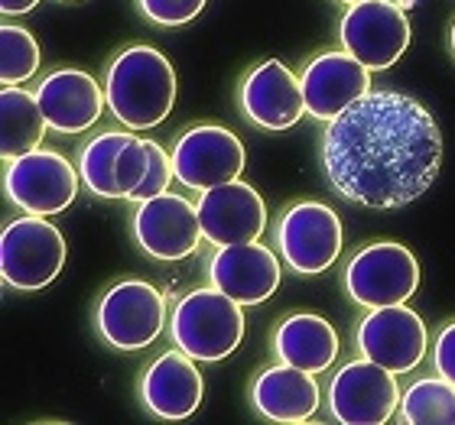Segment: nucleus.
I'll return each mask as SVG.
<instances>
[{
  "instance_id": "a211bd4d",
  "label": "nucleus",
  "mask_w": 455,
  "mask_h": 425,
  "mask_svg": "<svg viewBox=\"0 0 455 425\" xmlns=\"http://www.w3.org/2000/svg\"><path fill=\"white\" fill-rule=\"evenodd\" d=\"M209 283L241 305H260L280 289V260L264 244H228L209 260Z\"/></svg>"
},
{
  "instance_id": "20e7f679",
  "label": "nucleus",
  "mask_w": 455,
  "mask_h": 425,
  "mask_svg": "<svg viewBox=\"0 0 455 425\" xmlns=\"http://www.w3.org/2000/svg\"><path fill=\"white\" fill-rule=\"evenodd\" d=\"M66 237L43 215L17 217L0 237V273L4 283L23 293L46 289L66 266Z\"/></svg>"
},
{
  "instance_id": "c85d7f7f",
  "label": "nucleus",
  "mask_w": 455,
  "mask_h": 425,
  "mask_svg": "<svg viewBox=\"0 0 455 425\" xmlns=\"http://www.w3.org/2000/svg\"><path fill=\"white\" fill-rule=\"evenodd\" d=\"M36 4L39 0H0V10H4V17H20V13H29Z\"/></svg>"
},
{
  "instance_id": "39448f33",
  "label": "nucleus",
  "mask_w": 455,
  "mask_h": 425,
  "mask_svg": "<svg viewBox=\"0 0 455 425\" xmlns=\"http://www.w3.org/2000/svg\"><path fill=\"white\" fill-rule=\"evenodd\" d=\"M95 325L114 350L150 348L166 325L163 293L147 279H117L98 303Z\"/></svg>"
},
{
  "instance_id": "6ab92c4d",
  "label": "nucleus",
  "mask_w": 455,
  "mask_h": 425,
  "mask_svg": "<svg viewBox=\"0 0 455 425\" xmlns=\"http://www.w3.org/2000/svg\"><path fill=\"white\" fill-rule=\"evenodd\" d=\"M205 380L199 367L192 364L186 350H166L143 370L140 377V399L153 416L160 419H189L202 406Z\"/></svg>"
},
{
  "instance_id": "f3484780",
  "label": "nucleus",
  "mask_w": 455,
  "mask_h": 425,
  "mask_svg": "<svg viewBox=\"0 0 455 425\" xmlns=\"http://www.w3.org/2000/svg\"><path fill=\"white\" fill-rule=\"evenodd\" d=\"M36 101L46 114L49 130L56 133H85L105 114L108 95L95 78L82 68H56L36 85Z\"/></svg>"
},
{
  "instance_id": "1a4fd4ad",
  "label": "nucleus",
  "mask_w": 455,
  "mask_h": 425,
  "mask_svg": "<svg viewBox=\"0 0 455 425\" xmlns=\"http://www.w3.org/2000/svg\"><path fill=\"white\" fill-rule=\"evenodd\" d=\"M172 172L192 192H205L244 172V143L219 123H196L172 143Z\"/></svg>"
},
{
  "instance_id": "f03ea898",
  "label": "nucleus",
  "mask_w": 455,
  "mask_h": 425,
  "mask_svg": "<svg viewBox=\"0 0 455 425\" xmlns=\"http://www.w3.org/2000/svg\"><path fill=\"white\" fill-rule=\"evenodd\" d=\"M105 95L127 130L160 127L176 105V68L160 49L127 46L108 66Z\"/></svg>"
},
{
  "instance_id": "9d476101",
  "label": "nucleus",
  "mask_w": 455,
  "mask_h": 425,
  "mask_svg": "<svg viewBox=\"0 0 455 425\" xmlns=\"http://www.w3.org/2000/svg\"><path fill=\"white\" fill-rule=\"evenodd\" d=\"M339 43L371 72H384L407 52L410 20L394 0L351 4L339 23Z\"/></svg>"
},
{
  "instance_id": "a878e982",
  "label": "nucleus",
  "mask_w": 455,
  "mask_h": 425,
  "mask_svg": "<svg viewBox=\"0 0 455 425\" xmlns=\"http://www.w3.org/2000/svg\"><path fill=\"white\" fill-rule=\"evenodd\" d=\"M39 72V46L33 33L13 23L0 29V78L4 85H23Z\"/></svg>"
},
{
  "instance_id": "c756f323",
  "label": "nucleus",
  "mask_w": 455,
  "mask_h": 425,
  "mask_svg": "<svg viewBox=\"0 0 455 425\" xmlns=\"http://www.w3.org/2000/svg\"><path fill=\"white\" fill-rule=\"evenodd\" d=\"M449 46H452V56H455V23H452V29H449Z\"/></svg>"
},
{
  "instance_id": "5701e85b",
  "label": "nucleus",
  "mask_w": 455,
  "mask_h": 425,
  "mask_svg": "<svg viewBox=\"0 0 455 425\" xmlns=\"http://www.w3.org/2000/svg\"><path fill=\"white\" fill-rule=\"evenodd\" d=\"M0 117H4V133H0V156L4 160H17L23 153L39 150L49 123L36 95L23 91L20 85H4V91H0Z\"/></svg>"
},
{
  "instance_id": "9b49d317",
  "label": "nucleus",
  "mask_w": 455,
  "mask_h": 425,
  "mask_svg": "<svg viewBox=\"0 0 455 425\" xmlns=\"http://www.w3.org/2000/svg\"><path fill=\"white\" fill-rule=\"evenodd\" d=\"M397 374L374 360H351L329 383V413L341 425H384L400 409Z\"/></svg>"
},
{
  "instance_id": "0eeeda50",
  "label": "nucleus",
  "mask_w": 455,
  "mask_h": 425,
  "mask_svg": "<svg viewBox=\"0 0 455 425\" xmlns=\"http://www.w3.org/2000/svg\"><path fill=\"white\" fill-rule=\"evenodd\" d=\"M341 240V221L325 201H293L276 224L280 256L299 276L325 273L339 260Z\"/></svg>"
},
{
  "instance_id": "4be33fe9",
  "label": "nucleus",
  "mask_w": 455,
  "mask_h": 425,
  "mask_svg": "<svg viewBox=\"0 0 455 425\" xmlns=\"http://www.w3.org/2000/svg\"><path fill=\"white\" fill-rule=\"evenodd\" d=\"M114 179H117L121 199H127V201L156 199V195H163V192L170 189V182L176 179L172 156L163 150L160 143L131 137L127 146L117 153Z\"/></svg>"
},
{
  "instance_id": "412c9836",
  "label": "nucleus",
  "mask_w": 455,
  "mask_h": 425,
  "mask_svg": "<svg viewBox=\"0 0 455 425\" xmlns=\"http://www.w3.org/2000/svg\"><path fill=\"white\" fill-rule=\"evenodd\" d=\"M274 350L283 364H293L309 374H323L339 358V334L332 321L313 312H296L276 325Z\"/></svg>"
},
{
  "instance_id": "cd10ccee",
  "label": "nucleus",
  "mask_w": 455,
  "mask_h": 425,
  "mask_svg": "<svg viewBox=\"0 0 455 425\" xmlns=\"http://www.w3.org/2000/svg\"><path fill=\"white\" fill-rule=\"evenodd\" d=\"M433 364H436L439 377L455 383V321H449L446 328L439 331L436 348H433Z\"/></svg>"
},
{
  "instance_id": "bb28decb",
  "label": "nucleus",
  "mask_w": 455,
  "mask_h": 425,
  "mask_svg": "<svg viewBox=\"0 0 455 425\" xmlns=\"http://www.w3.org/2000/svg\"><path fill=\"white\" fill-rule=\"evenodd\" d=\"M209 0H137L140 13L156 27H182L202 13Z\"/></svg>"
},
{
  "instance_id": "6e6552de",
  "label": "nucleus",
  "mask_w": 455,
  "mask_h": 425,
  "mask_svg": "<svg viewBox=\"0 0 455 425\" xmlns=\"http://www.w3.org/2000/svg\"><path fill=\"white\" fill-rule=\"evenodd\" d=\"M82 172L56 150H29L17 160H7L4 169V192L7 199L27 215H59L78 195Z\"/></svg>"
},
{
  "instance_id": "7ed1b4c3",
  "label": "nucleus",
  "mask_w": 455,
  "mask_h": 425,
  "mask_svg": "<svg viewBox=\"0 0 455 425\" xmlns=\"http://www.w3.org/2000/svg\"><path fill=\"white\" fill-rule=\"evenodd\" d=\"M170 334L172 344L186 350L192 360H225L228 354H235L241 338H244V312L241 303H235L231 295L221 289H192L189 295H182L170 319Z\"/></svg>"
},
{
  "instance_id": "b1692460",
  "label": "nucleus",
  "mask_w": 455,
  "mask_h": 425,
  "mask_svg": "<svg viewBox=\"0 0 455 425\" xmlns=\"http://www.w3.org/2000/svg\"><path fill=\"white\" fill-rule=\"evenodd\" d=\"M131 137L133 133L108 130L85 143V150L78 156V172H82V182H85V189L92 195L108 201L121 199V189H117V179H114V166H117V153L127 146Z\"/></svg>"
},
{
  "instance_id": "f257e3e1",
  "label": "nucleus",
  "mask_w": 455,
  "mask_h": 425,
  "mask_svg": "<svg viewBox=\"0 0 455 425\" xmlns=\"http://www.w3.org/2000/svg\"><path fill=\"white\" fill-rule=\"evenodd\" d=\"M319 162L329 185L361 209H403L436 182L443 133L417 98L380 88L325 123Z\"/></svg>"
},
{
  "instance_id": "dca6fc26",
  "label": "nucleus",
  "mask_w": 455,
  "mask_h": 425,
  "mask_svg": "<svg viewBox=\"0 0 455 425\" xmlns=\"http://www.w3.org/2000/svg\"><path fill=\"white\" fill-rule=\"evenodd\" d=\"M196 209H199L202 234L215 247L260 240V234H264L267 227L264 199L257 195L254 185H247L241 179H231L225 185L205 189Z\"/></svg>"
},
{
  "instance_id": "393cba45",
  "label": "nucleus",
  "mask_w": 455,
  "mask_h": 425,
  "mask_svg": "<svg viewBox=\"0 0 455 425\" xmlns=\"http://www.w3.org/2000/svg\"><path fill=\"white\" fill-rule=\"evenodd\" d=\"M400 419L407 425H455V383L423 377L400 397Z\"/></svg>"
},
{
  "instance_id": "7c9ffc66",
  "label": "nucleus",
  "mask_w": 455,
  "mask_h": 425,
  "mask_svg": "<svg viewBox=\"0 0 455 425\" xmlns=\"http://www.w3.org/2000/svg\"><path fill=\"white\" fill-rule=\"evenodd\" d=\"M339 4H348L351 7V4H364V0H339Z\"/></svg>"
},
{
  "instance_id": "423d86ee",
  "label": "nucleus",
  "mask_w": 455,
  "mask_h": 425,
  "mask_svg": "<svg viewBox=\"0 0 455 425\" xmlns=\"http://www.w3.org/2000/svg\"><path fill=\"white\" fill-rule=\"evenodd\" d=\"M419 286V264L403 244H368L345 266V293L364 309L410 303Z\"/></svg>"
},
{
  "instance_id": "f8f14e48",
  "label": "nucleus",
  "mask_w": 455,
  "mask_h": 425,
  "mask_svg": "<svg viewBox=\"0 0 455 425\" xmlns=\"http://www.w3.org/2000/svg\"><path fill=\"white\" fill-rule=\"evenodd\" d=\"M361 358L374 360L390 374H410L427 358V325L410 305H384V309H368V315L358 321L355 331Z\"/></svg>"
},
{
  "instance_id": "aec40b11",
  "label": "nucleus",
  "mask_w": 455,
  "mask_h": 425,
  "mask_svg": "<svg viewBox=\"0 0 455 425\" xmlns=\"http://www.w3.org/2000/svg\"><path fill=\"white\" fill-rule=\"evenodd\" d=\"M315 374L299 370L293 364H276L267 367L251 387V399L254 409L270 422H306L315 416L319 409V383Z\"/></svg>"
},
{
  "instance_id": "2eb2a0df",
  "label": "nucleus",
  "mask_w": 455,
  "mask_h": 425,
  "mask_svg": "<svg viewBox=\"0 0 455 425\" xmlns=\"http://www.w3.org/2000/svg\"><path fill=\"white\" fill-rule=\"evenodd\" d=\"M306 114L315 121H335L371 91V68L351 52H319L303 72Z\"/></svg>"
},
{
  "instance_id": "ddd939ff",
  "label": "nucleus",
  "mask_w": 455,
  "mask_h": 425,
  "mask_svg": "<svg viewBox=\"0 0 455 425\" xmlns=\"http://www.w3.org/2000/svg\"><path fill=\"white\" fill-rule=\"evenodd\" d=\"M133 240L143 254L153 260H186L196 254V247L205 234H202L199 209L182 195L163 192L156 199H147L137 205L131 217Z\"/></svg>"
},
{
  "instance_id": "4468645a",
  "label": "nucleus",
  "mask_w": 455,
  "mask_h": 425,
  "mask_svg": "<svg viewBox=\"0 0 455 425\" xmlns=\"http://www.w3.org/2000/svg\"><path fill=\"white\" fill-rule=\"evenodd\" d=\"M237 101H241V114L260 130H290L306 114L303 82L280 59L251 68L241 82Z\"/></svg>"
}]
</instances>
